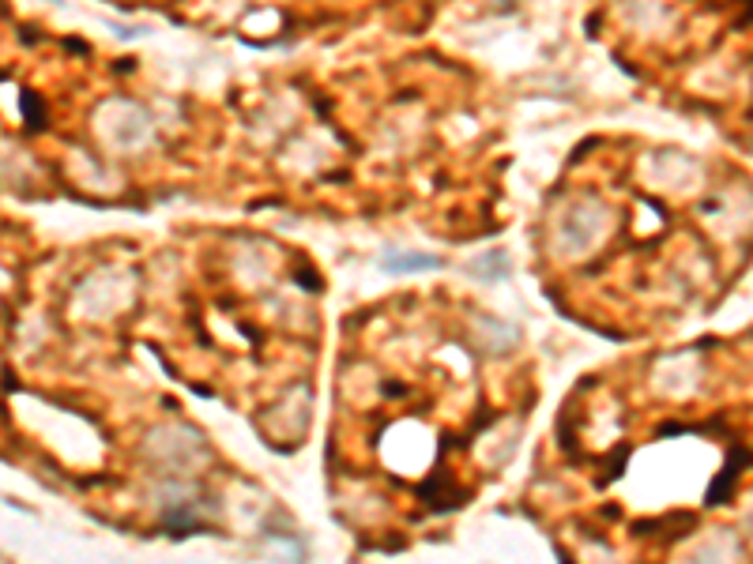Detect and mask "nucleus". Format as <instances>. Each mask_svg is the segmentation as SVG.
I'll use <instances>...</instances> for the list:
<instances>
[{"label":"nucleus","instance_id":"1","mask_svg":"<svg viewBox=\"0 0 753 564\" xmlns=\"http://www.w3.org/2000/svg\"><path fill=\"white\" fill-rule=\"evenodd\" d=\"M384 268L388 271H426V268H437V256H388Z\"/></svg>","mask_w":753,"mask_h":564}]
</instances>
